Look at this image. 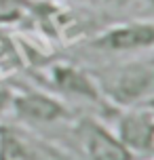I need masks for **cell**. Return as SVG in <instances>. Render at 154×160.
I'll return each mask as SVG.
<instances>
[{
    "label": "cell",
    "instance_id": "cell-9",
    "mask_svg": "<svg viewBox=\"0 0 154 160\" xmlns=\"http://www.w3.org/2000/svg\"><path fill=\"white\" fill-rule=\"evenodd\" d=\"M139 0H91L93 7L101 8V11H125V8L135 7Z\"/></svg>",
    "mask_w": 154,
    "mask_h": 160
},
{
    "label": "cell",
    "instance_id": "cell-10",
    "mask_svg": "<svg viewBox=\"0 0 154 160\" xmlns=\"http://www.w3.org/2000/svg\"><path fill=\"white\" fill-rule=\"evenodd\" d=\"M137 4H144L148 11V15H150V19H154V0H139Z\"/></svg>",
    "mask_w": 154,
    "mask_h": 160
},
{
    "label": "cell",
    "instance_id": "cell-6",
    "mask_svg": "<svg viewBox=\"0 0 154 160\" xmlns=\"http://www.w3.org/2000/svg\"><path fill=\"white\" fill-rule=\"evenodd\" d=\"M0 160H74L61 145L32 128L0 120Z\"/></svg>",
    "mask_w": 154,
    "mask_h": 160
},
{
    "label": "cell",
    "instance_id": "cell-7",
    "mask_svg": "<svg viewBox=\"0 0 154 160\" xmlns=\"http://www.w3.org/2000/svg\"><path fill=\"white\" fill-rule=\"evenodd\" d=\"M105 120L137 160L154 156V108H114Z\"/></svg>",
    "mask_w": 154,
    "mask_h": 160
},
{
    "label": "cell",
    "instance_id": "cell-11",
    "mask_svg": "<svg viewBox=\"0 0 154 160\" xmlns=\"http://www.w3.org/2000/svg\"><path fill=\"white\" fill-rule=\"evenodd\" d=\"M4 101H7V95H0V116L4 114Z\"/></svg>",
    "mask_w": 154,
    "mask_h": 160
},
{
    "label": "cell",
    "instance_id": "cell-12",
    "mask_svg": "<svg viewBox=\"0 0 154 160\" xmlns=\"http://www.w3.org/2000/svg\"><path fill=\"white\" fill-rule=\"evenodd\" d=\"M150 61H152V72H154V51L150 53Z\"/></svg>",
    "mask_w": 154,
    "mask_h": 160
},
{
    "label": "cell",
    "instance_id": "cell-1",
    "mask_svg": "<svg viewBox=\"0 0 154 160\" xmlns=\"http://www.w3.org/2000/svg\"><path fill=\"white\" fill-rule=\"evenodd\" d=\"M104 99L114 108H154V72L150 53L89 70Z\"/></svg>",
    "mask_w": 154,
    "mask_h": 160
},
{
    "label": "cell",
    "instance_id": "cell-2",
    "mask_svg": "<svg viewBox=\"0 0 154 160\" xmlns=\"http://www.w3.org/2000/svg\"><path fill=\"white\" fill-rule=\"evenodd\" d=\"M49 139L57 141L74 160H137L99 114H76Z\"/></svg>",
    "mask_w": 154,
    "mask_h": 160
},
{
    "label": "cell",
    "instance_id": "cell-8",
    "mask_svg": "<svg viewBox=\"0 0 154 160\" xmlns=\"http://www.w3.org/2000/svg\"><path fill=\"white\" fill-rule=\"evenodd\" d=\"M32 0H0V28L19 25L25 17H30Z\"/></svg>",
    "mask_w": 154,
    "mask_h": 160
},
{
    "label": "cell",
    "instance_id": "cell-3",
    "mask_svg": "<svg viewBox=\"0 0 154 160\" xmlns=\"http://www.w3.org/2000/svg\"><path fill=\"white\" fill-rule=\"evenodd\" d=\"M4 110L11 112L13 122L23 124L40 135H49L51 131L61 128L78 114L55 93L36 87L11 88L7 93Z\"/></svg>",
    "mask_w": 154,
    "mask_h": 160
},
{
    "label": "cell",
    "instance_id": "cell-4",
    "mask_svg": "<svg viewBox=\"0 0 154 160\" xmlns=\"http://www.w3.org/2000/svg\"><path fill=\"white\" fill-rule=\"evenodd\" d=\"M87 48L108 57H135L154 51V19L112 23L87 40Z\"/></svg>",
    "mask_w": 154,
    "mask_h": 160
},
{
    "label": "cell",
    "instance_id": "cell-5",
    "mask_svg": "<svg viewBox=\"0 0 154 160\" xmlns=\"http://www.w3.org/2000/svg\"><path fill=\"white\" fill-rule=\"evenodd\" d=\"M42 80L47 84V91L55 93L61 99H74V101H87V103L99 108V116L105 112H112L114 105L104 99L93 74L82 65L70 63V61H51L40 68Z\"/></svg>",
    "mask_w": 154,
    "mask_h": 160
},
{
    "label": "cell",
    "instance_id": "cell-13",
    "mask_svg": "<svg viewBox=\"0 0 154 160\" xmlns=\"http://www.w3.org/2000/svg\"><path fill=\"white\" fill-rule=\"evenodd\" d=\"M148 160H154V156H152V158H148Z\"/></svg>",
    "mask_w": 154,
    "mask_h": 160
}]
</instances>
